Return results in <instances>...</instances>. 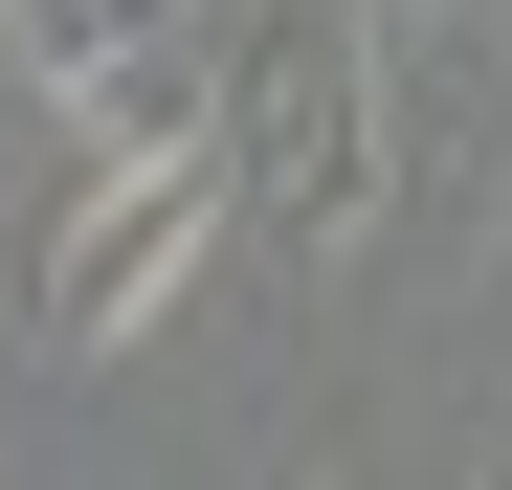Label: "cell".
Segmentation results:
<instances>
[{
    "label": "cell",
    "mask_w": 512,
    "mask_h": 490,
    "mask_svg": "<svg viewBox=\"0 0 512 490\" xmlns=\"http://www.w3.org/2000/svg\"><path fill=\"white\" fill-rule=\"evenodd\" d=\"M268 490H357V468H312V446H290V468H268Z\"/></svg>",
    "instance_id": "6"
},
{
    "label": "cell",
    "mask_w": 512,
    "mask_h": 490,
    "mask_svg": "<svg viewBox=\"0 0 512 490\" xmlns=\"http://www.w3.org/2000/svg\"><path fill=\"white\" fill-rule=\"evenodd\" d=\"M223 134H179V156H90L67 179V223H45V357H134L156 312L201 290V245H223Z\"/></svg>",
    "instance_id": "2"
},
{
    "label": "cell",
    "mask_w": 512,
    "mask_h": 490,
    "mask_svg": "<svg viewBox=\"0 0 512 490\" xmlns=\"http://www.w3.org/2000/svg\"><path fill=\"white\" fill-rule=\"evenodd\" d=\"M0 112H45V45H23V0H0Z\"/></svg>",
    "instance_id": "5"
},
{
    "label": "cell",
    "mask_w": 512,
    "mask_h": 490,
    "mask_svg": "<svg viewBox=\"0 0 512 490\" xmlns=\"http://www.w3.org/2000/svg\"><path fill=\"white\" fill-rule=\"evenodd\" d=\"M223 179L268 201L312 268H357L401 223V67H379V0H245L223 23Z\"/></svg>",
    "instance_id": "1"
},
{
    "label": "cell",
    "mask_w": 512,
    "mask_h": 490,
    "mask_svg": "<svg viewBox=\"0 0 512 490\" xmlns=\"http://www.w3.org/2000/svg\"><path fill=\"white\" fill-rule=\"evenodd\" d=\"M45 112L90 134V156H179V134H223V45H201V23H179V45H112V67H67Z\"/></svg>",
    "instance_id": "3"
},
{
    "label": "cell",
    "mask_w": 512,
    "mask_h": 490,
    "mask_svg": "<svg viewBox=\"0 0 512 490\" xmlns=\"http://www.w3.org/2000/svg\"><path fill=\"white\" fill-rule=\"evenodd\" d=\"M201 23V0H23V45H45V90H67V67H112V45H179Z\"/></svg>",
    "instance_id": "4"
}]
</instances>
